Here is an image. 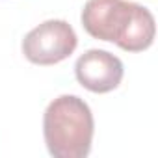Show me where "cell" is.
<instances>
[{"instance_id": "obj_1", "label": "cell", "mask_w": 158, "mask_h": 158, "mask_svg": "<svg viewBox=\"0 0 158 158\" xmlns=\"http://www.w3.org/2000/svg\"><path fill=\"white\" fill-rule=\"evenodd\" d=\"M82 26L101 41H110L128 52H139L152 45V13L128 0H88L82 10Z\"/></svg>"}, {"instance_id": "obj_2", "label": "cell", "mask_w": 158, "mask_h": 158, "mask_svg": "<svg viewBox=\"0 0 158 158\" xmlns=\"http://www.w3.org/2000/svg\"><path fill=\"white\" fill-rule=\"evenodd\" d=\"M93 114L88 102L76 95L54 99L43 115V134L54 158H84L91 151Z\"/></svg>"}, {"instance_id": "obj_3", "label": "cell", "mask_w": 158, "mask_h": 158, "mask_svg": "<svg viewBox=\"0 0 158 158\" xmlns=\"http://www.w3.org/2000/svg\"><path fill=\"white\" fill-rule=\"evenodd\" d=\"M78 45V37L67 21H45L23 39V54L37 65H54L69 58Z\"/></svg>"}, {"instance_id": "obj_4", "label": "cell", "mask_w": 158, "mask_h": 158, "mask_svg": "<svg viewBox=\"0 0 158 158\" xmlns=\"http://www.w3.org/2000/svg\"><path fill=\"white\" fill-rule=\"evenodd\" d=\"M123 61L108 50L91 48L74 63L76 80L93 93H108L123 80Z\"/></svg>"}]
</instances>
